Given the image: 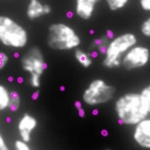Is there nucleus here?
Masks as SVG:
<instances>
[{"mask_svg": "<svg viewBox=\"0 0 150 150\" xmlns=\"http://www.w3.org/2000/svg\"><path fill=\"white\" fill-rule=\"evenodd\" d=\"M114 111L122 125H136L149 115L142 94L137 92H128L117 98Z\"/></svg>", "mask_w": 150, "mask_h": 150, "instance_id": "f257e3e1", "label": "nucleus"}, {"mask_svg": "<svg viewBox=\"0 0 150 150\" xmlns=\"http://www.w3.org/2000/svg\"><path fill=\"white\" fill-rule=\"evenodd\" d=\"M81 44V38L70 25L57 22L48 28L47 45L54 50H70L77 48Z\"/></svg>", "mask_w": 150, "mask_h": 150, "instance_id": "f03ea898", "label": "nucleus"}, {"mask_svg": "<svg viewBox=\"0 0 150 150\" xmlns=\"http://www.w3.org/2000/svg\"><path fill=\"white\" fill-rule=\"evenodd\" d=\"M137 44V38L133 33H123L108 43L103 58V66L113 69L122 66V58L133 46Z\"/></svg>", "mask_w": 150, "mask_h": 150, "instance_id": "7ed1b4c3", "label": "nucleus"}, {"mask_svg": "<svg viewBox=\"0 0 150 150\" xmlns=\"http://www.w3.org/2000/svg\"><path fill=\"white\" fill-rule=\"evenodd\" d=\"M0 42L7 47L23 48L29 42L28 31L8 16L0 17Z\"/></svg>", "mask_w": 150, "mask_h": 150, "instance_id": "20e7f679", "label": "nucleus"}, {"mask_svg": "<svg viewBox=\"0 0 150 150\" xmlns=\"http://www.w3.org/2000/svg\"><path fill=\"white\" fill-rule=\"evenodd\" d=\"M22 69L30 75L29 83L34 89L41 87V78L47 69V63L40 47L33 46L25 53L21 58Z\"/></svg>", "mask_w": 150, "mask_h": 150, "instance_id": "39448f33", "label": "nucleus"}, {"mask_svg": "<svg viewBox=\"0 0 150 150\" xmlns=\"http://www.w3.org/2000/svg\"><path fill=\"white\" fill-rule=\"evenodd\" d=\"M116 89L101 78L93 79L82 93V101L89 106L105 104L115 96Z\"/></svg>", "mask_w": 150, "mask_h": 150, "instance_id": "423d86ee", "label": "nucleus"}, {"mask_svg": "<svg viewBox=\"0 0 150 150\" xmlns=\"http://www.w3.org/2000/svg\"><path fill=\"white\" fill-rule=\"evenodd\" d=\"M150 62V50L146 46L135 45L122 58V66L126 70H135L148 65Z\"/></svg>", "mask_w": 150, "mask_h": 150, "instance_id": "0eeeda50", "label": "nucleus"}, {"mask_svg": "<svg viewBox=\"0 0 150 150\" xmlns=\"http://www.w3.org/2000/svg\"><path fill=\"white\" fill-rule=\"evenodd\" d=\"M133 138L140 148L150 149V118L146 117L135 125Z\"/></svg>", "mask_w": 150, "mask_h": 150, "instance_id": "6e6552de", "label": "nucleus"}, {"mask_svg": "<svg viewBox=\"0 0 150 150\" xmlns=\"http://www.w3.org/2000/svg\"><path fill=\"white\" fill-rule=\"evenodd\" d=\"M36 127H38L36 117H34L29 113H24L18 123V132L21 139L29 142L31 140V135Z\"/></svg>", "mask_w": 150, "mask_h": 150, "instance_id": "1a4fd4ad", "label": "nucleus"}, {"mask_svg": "<svg viewBox=\"0 0 150 150\" xmlns=\"http://www.w3.org/2000/svg\"><path fill=\"white\" fill-rule=\"evenodd\" d=\"M52 12V7L47 4H42L40 0H30L26 7V16L30 20H36Z\"/></svg>", "mask_w": 150, "mask_h": 150, "instance_id": "9d476101", "label": "nucleus"}, {"mask_svg": "<svg viewBox=\"0 0 150 150\" xmlns=\"http://www.w3.org/2000/svg\"><path fill=\"white\" fill-rule=\"evenodd\" d=\"M100 2V0H76L75 4V12L76 14L82 19L89 20L91 19L96 4Z\"/></svg>", "mask_w": 150, "mask_h": 150, "instance_id": "9b49d317", "label": "nucleus"}, {"mask_svg": "<svg viewBox=\"0 0 150 150\" xmlns=\"http://www.w3.org/2000/svg\"><path fill=\"white\" fill-rule=\"evenodd\" d=\"M75 58L83 68H89L93 64V58H92L91 55L86 53L84 50H79V48H77L75 50Z\"/></svg>", "mask_w": 150, "mask_h": 150, "instance_id": "f8f14e48", "label": "nucleus"}, {"mask_svg": "<svg viewBox=\"0 0 150 150\" xmlns=\"http://www.w3.org/2000/svg\"><path fill=\"white\" fill-rule=\"evenodd\" d=\"M11 100V91H9V89L6 86L1 84L0 86V111H4L9 108Z\"/></svg>", "mask_w": 150, "mask_h": 150, "instance_id": "ddd939ff", "label": "nucleus"}, {"mask_svg": "<svg viewBox=\"0 0 150 150\" xmlns=\"http://www.w3.org/2000/svg\"><path fill=\"white\" fill-rule=\"evenodd\" d=\"M129 0H105L108 9L111 11H118L121 9L125 8Z\"/></svg>", "mask_w": 150, "mask_h": 150, "instance_id": "4468645a", "label": "nucleus"}, {"mask_svg": "<svg viewBox=\"0 0 150 150\" xmlns=\"http://www.w3.org/2000/svg\"><path fill=\"white\" fill-rule=\"evenodd\" d=\"M21 105V98L17 91H11V100L9 104V110L11 112H17Z\"/></svg>", "mask_w": 150, "mask_h": 150, "instance_id": "2eb2a0df", "label": "nucleus"}, {"mask_svg": "<svg viewBox=\"0 0 150 150\" xmlns=\"http://www.w3.org/2000/svg\"><path fill=\"white\" fill-rule=\"evenodd\" d=\"M108 38L106 36H103L101 38H98L96 41H93V46L98 48L99 52H101V54H105L106 52V48H108Z\"/></svg>", "mask_w": 150, "mask_h": 150, "instance_id": "dca6fc26", "label": "nucleus"}, {"mask_svg": "<svg viewBox=\"0 0 150 150\" xmlns=\"http://www.w3.org/2000/svg\"><path fill=\"white\" fill-rule=\"evenodd\" d=\"M140 94H142V100H144V102H145V104L147 106L148 113L150 114V84H148L147 87H145L142 89Z\"/></svg>", "mask_w": 150, "mask_h": 150, "instance_id": "f3484780", "label": "nucleus"}, {"mask_svg": "<svg viewBox=\"0 0 150 150\" xmlns=\"http://www.w3.org/2000/svg\"><path fill=\"white\" fill-rule=\"evenodd\" d=\"M140 32L144 36L150 38V17L146 19L140 25Z\"/></svg>", "mask_w": 150, "mask_h": 150, "instance_id": "a211bd4d", "label": "nucleus"}, {"mask_svg": "<svg viewBox=\"0 0 150 150\" xmlns=\"http://www.w3.org/2000/svg\"><path fill=\"white\" fill-rule=\"evenodd\" d=\"M14 148L18 150H30L31 149L29 146V142L23 140V139H20V140L18 139V140H16V142H14Z\"/></svg>", "mask_w": 150, "mask_h": 150, "instance_id": "6ab92c4d", "label": "nucleus"}, {"mask_svg": "<svg viewBox=\"0 0 150 150\" xmlns=\"http://www.w3.org/2000/svg\"><path fill=\"white\" fill-rule=\"evenodd\" d=\"M9 62V56L6 53H0V69H4Z\"/></svg>", "mask_w": 150, "mask_h": 150, "instance_id": "aec40b11", "label": "nucleus"}, {"mask_svg": "<svg viewBox=\"0 0 150 150\" xmlns=\"http://www.w3.org/2000/svg\"><path fill=\"white\" fill-rule=\"evenodd\" d=\"M139 4L142 10L150 12V0H139Z\"/></svg>", "mask_w": 150, "mask_h": 150, "instance_id": "412c9836", "label": "nucleus"}, {"mask_svg": "<svg viewBox=\"0 0 150 150\" xmlns=\"http://www.w3.org/2000/svg\"><path fill=\"white\" fill-rule=\"evenodd\" d=\"M0 149L1 150H8V146L6 145V140L2 136H0Z\"/></svg>", "mask_w": 150, "mask_h": 150, "instance_id": "4be33fe9", "label": "nucleus"}, {"mask_svg": "<svg viewBox=\"0 0 150 150\" xmlns=\"http://www.w3.org/2000/svg\"><path fill=\"white\" fill-rule=\"evenodd\" d=\"M79 116L80 117H83L84 116V111L82 108H79Z\"/></svg>", "mask_w": 150, "mask_h": 150, "instance_id": "5701e85b", "label": "nucleus"}, {"mask_svg": "<svg viewBox=\"0 0 150 150\" xmlns=\"http://www.w3.org/2000/svg\"><path fill=\"white\" fill-rule=\"evenodd\" d=\"M38 98V92L36 91L35 93H33V100H36Z\"/></svg>", "mask_w": 150, "mask_h": 150, "instance_id": "b1692460", "label": "nucleus"}, {"mask_svg": "<svg viewBox=\"0 0 150 150\" xmlns=\"http://www.w3.org/2000/svg\"><path fill=\"white\" fill-rule=\"evenodd\" d=\"M76 105H77V108H78V110L81 108V103H80V102H76Z\"/></svg>", "mask_w": 150, "mask_h": 150, "instance_id": "393cba45", "label": "nucleus"}, {"mask_svg": "<svg viewBox=\"0 0 150 150\" xmlns=\"http://www.w3.org/2000/svg\"><path fill=\"white\" fill-rule=\"evenodd\" d=\"M102 132H103V135H108V132H106V130H102Z\"/></svg>", "mask_w": 150, "mask_h": 150, "instance_id": "a878e982", "label": "nucleus"}]
</instances>
